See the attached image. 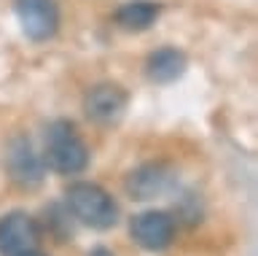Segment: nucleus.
Returning <instances> with one entry per match:
<instances>
[{"mask_svg": "<svg viewBox=\"0 0 258 256\" xmlns=\"http://www.w3.org/2000/svg\"><path fill=\"white\" fill-rule=\"evenodd\" d=\"M19 256H46V253H40L38 248H32V251H24V253H19Z\"/></svg>", "mask_w": 258, "mask_h": 256, "instance_id": "f8f14e48", "label": "nucleus"}, {"mask_svg": "<svg viewBox=\"0 0 258 256\" xmlns=\"http://www.w3.org/2000/svg\"><path fill=\"white\" fill-rule=\"evenodd\" d=\"M172 183H175V173L167 165L151 162V165H143L129 173L124 186L132 199H153V197H161L164 191H169Z\"/></svg>", "mask_w": 258, "mask_h": 256, "instance_id": "6e6552de", "label": "nucleus"}, {"mask_svg": "<svg viewBox=\"0 0 258 256\" xmlns=\"http://www.w3.org/2000/svg\"><path fill=\"white\" fill-rule=\"evenodd\" d=\"M64 208L70 211V216L76 221H81L84 227H92L97 232L113 229L121 216L116 199L102 186L89 183V181L70 183L68 191H64Z\"/></svg>", "mask_w": 258, "mask_h": 256, "instance_id": "f03ea898", "label": "nucleus"}, {"mask_svg": "<svg viewBox=\"0 0 258 256\" xmlns=\"http://www.w3.org/2000/svg\"><path fill=\"white\" fill-rule=\"evenodd\" d=\"M159 14H161V6L153 3V0H129V3H124L113 14V19H116V25L121 30L143 33V30H148L159 19Z\"/></svg>", "mask_w": 258, "mask_h": 256, "instance_id": "9d476101", "label": "nucleus"}, {"mask_svg": "<svg viewBox=\"0 0 258 256\" xmlns=\"http://www.w3.org/2000/svg\"><path fill=\"white\" fill-rule=\"evenodd\" d=\"M129 235L143 251H151V253L167 251L175 240V219L167 211H143L132 216Z\"/></svg>", "mask_w": 258, "mask_h": 256, "instance_id": "423d86ee", "label": "nucleus"}, {"mask_svg": "<svg viewBox=\"0 0 258 256\" xmlns=\"http://www.w3.org/2000/svg\"><path fill=\"white\" fill-rule=\"evenodd\" d=\"M185 68H188V60H185L183 52L172 49V46H161V49L151 52L148 60H145V76H148L151 84H175L177 78H183Z\"/></svg>", "mask_w": 258, "mask_h": 256, "instance_id": "1a4fd4ad", "label": "nucleus"}, {"mask_svg": "<svg viewBox=\"0 0 258 256\" xmlns=\"http://www.w3.org/2000/svg\"><path fill=\"white\" fill-rule=\"evenodd\" d=\"M89 256H113V253H110V251H105V248H94V251L89 253Z\"/></svg>", "mask_w": 258, "mask_h": 256, "instance_id": "9b49d317", "label": "nucleus"}, {"mask_svg": "<svg viewBox=\"0 0 258 256\" xmlns=\"http://www.w3.org/2000/svg\"><path fill=\"white\" fill-rule=\"evenodd\" d=\"M126 106H129V94L124 86L118 84H94L92 89L84 94V114L89 122L100 124V127H110V124H118L126 114Z\"/></svg>", "mask_w": 258, "mask_h": 256, "instance_id": "39448f33", "label": "nucleus"}, {"mask_svg": "<svg viewBox=\"0 0 258 256\" xmlns=\"http://www.w3.org/2000/svg\"><path fill=\"white\" fill-rule=\"evenodd\" d=\"M14 11L22 33L32 43H43L59 30V6L56 0H14Z\"/></svg>", "mask_w": 258, "mask_h": 256, "instance_id": "20e7f679", "label": "nucleus"}, {"mask_svg": "<svg viewBox=\"0 0 258 256\" xmlns=\"http://www.w3.org/2000/svg\"><path fill=\"white\" fill-rule=\"evenodd\" d=\"M40 243V229L32 216L24 211H11L0 216V256H19Z\"/></svg>", "mask_w": 258, "mask_h": 256, "instance_id": "0eeeda50", "label": "nucleus"}, {"mask_svg": "<svg viewBox=\"0 0 258 256\" xmlns=\"http://www.w3.org/2000/svg\"><path fill=\"white\" fill-rule=\"evenodd\" d=\"M6 173L16 186L35 189L46 178V165L40 154H35L27 135H14L6 146Z\"/></svg>", "mask_w": 258, "mask_h": 256, "instance_id": "7ed1b4c3", "label": "nucleus"}, {"mask_svg": "<svg viewBox=\"0 0 258 256\" xmlns=\"http://www.w3.org/2000/svg\"><path fill=\"white\" fill-rule=\"evenodd\" d=\"M43 159L46 170H51L56 175H78L89 167V148L81 140V135L76 130V124L68 119H56L46 127L43 135Z\"/></svg>", "mask_w": 258, "mask_h": 256, "instance_id": "f257e3e1", "label": "nucleus"}]
</instances>
